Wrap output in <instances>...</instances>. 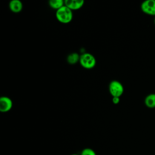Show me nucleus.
Instances as JSON below:
<instances>
[{"label": "nucleus", "instance_id": "obj_6", "mask_svg": "<svg viewBox=\"0 0 155 155\" xmlns=\"http://www.w3.org/2000/svg\"><path fill=\"white\" fill-rule=\"evenodd\" d=\"M84 4V1L78 0H66L64 1V4L71 10H76L81 8Z\"/></svg>", "mask_w": 155, "mask_h": 155}, {"label": "nucleus", "instance_id": "obj_9", "mask_svg": "<svg viewBox=\"0 0 155 155\" xmlns=\"http://www.w3.org/2000/svg\"><path fill=\"white\" fill-rule=\"evenodd\" d=\"M49 5L52 8L56 9V10L65 5L64 1L62 0H51L49 1Z\"/></svg>", "mask_w": 155, "mask_h": 155}, {"label": "nucleus", "instance_id": "obj_10", "mask_svg": "<svg viewBox=\"0 0 155 155\" xmlns=\"http://www.w3.org/2000/svg\"><path fill=\"white\" fill-rule=\"evenodd\" d=\"M80 56L76 53H73L69 54L67 57V61L70 64H75L79 61Z\"/></svg>", "mask_w": 155, "mask_h": 155}, {"label": "nucleus", "instance_id": "obj_7", "mask_svg": "<svg viewBox=\"0 0 155 155\" xmlns=\"http://www.w3.org/2000/svg\"><path fill=\"white\" fill-rule=\"evenodd\" d=\"M10 10L14 13H19L22 9V4L19 0H12L9 3Z\"/></svg>", "mask_w": 155, "mask_h": 155}, {"label": "nucleus", "instance_id": "obj_1", "mask_svg": "<svg viewBox=\"0 0 155 155\" xmlns=\"http://www.w3.org/2000/svg\"><path fill=\"white\" fill-rule=\"evenodd\" d=\"M56 17L57 19L61 23H69L73 19L72 10L65 5H64L62 7L56 10Z\"/></svg>", "mask_w": 155, "mask_h": 155}, {"label": "nucleus", "instance_id": "obj_8", "mask_svg": "<svg viewBox=\"0 0 155 155\" xmlns=\"http://www.w3.org/2000/svg\"><path fill=\"white\" fill-rule=\"evenodd\" d=\"M144 103L147 108H155V93L148 94L144 99Z\"/></svg>", "mask_w": 155, "mask_h": 155}, {"label": "nucleus", "instance_id": "obj_2", "mask_svg": "<svg viewBox=\"0 0 155 155\" xmlns=\"http://www.w3.org/2000/svg\"><path fill=\"white\" fill-rule=\"evenodd\" d=\"M80 64L87 69L93 68L96 63L95 58L90 53H84L80 56Z\"/></svg>", "mask_w": 155, "mask_h": 155}, {"label": "nucleus", "instance_id": "obj_5", "mask_svg": "<svg viewBox=\"0 0 155 155\" xmlns=\"http://www.w3.org/2000/svg\"><path fill=\"white\" fill-rule=\"evenodd\" d=\"M13 106L12 100L6 96H2L0 98V111L2 113H5L10 111Z\"/></svg>", "mask_w": 155, "mask_h": 155}, {"label": "nucleus", "instance_id": "obj_14", "mask_svg": "<svg viewBox=\"0 0 155 155\" xmlns=\"http://www.w3.org/2000/svg\"><path fill=\"white\" fill-rule=\"evenodd\" d=\"M71 155H78V154H71Z\"/></svg>", "mask_w": 155, "mask_h": 155}, {"label": "nucleus", "instance_id": "obj_11", "mask_svg": "<svg viewBox=\"0 0 155 155\" xmlns=\"http://www.w3.org/2000/svg\"><path fill=\"white\" fill-rule=\"evenodd\" d=\"M81 155H96V154L93 149L90 148H86L81 151Z\"/></svg>", "mask_w": 155, "mask_h": 155}, {"label": "nucleus", "instance_id": "obj_4", "mask_svg": "<svg viewBox=\"0 0 155 155\" xmlns=\"http://www.w3.org/2000/svg\"><path fill=\"white\" fill-rule=\"evenodd\" d=\"M141 10L145 14L155 16V0H145L140 5Z\"/></svg>", "mask_w": 155, "mask_h": 155}, {"label": "nucleus", "instance_id": "obj_3", "mask_svg": "<svg viewBox=\"0 0 155 155\" xmlns=\"http://www.w3.org/2000/svg\"><path fill=\"white\" fill-rule=\"evenodd\" d=\"M122 84L117 81H113L109 85V91L113 97H120L124 93Z\"/></svg>", "mask_w": 155, "mask_h": 155}, {"label": "nucleus", "instance_id": "obj_13", "mask_svg": "<svg viewBox=\"0 0 155 155\" xmlns=\"http://www.w3.org/2000/svg\"><path fill=\"white\" fill-rule=\"evenodd\" d=\"M154 24L155 25V16H154Z\"/></svg>", "mask_w": 155, "mask_h": 155}, {"label": "nucleus", "instance_id": "obj_12", "mask_svg": "<svg viewBox=\"0 0 155 155\" xmlns=\"http://www.w3.org/2000/svg\"><path fill=\"white\" fill-rule=\"evenodd\" d=\"M112 101H113V104H117L120 102V98L119 97H113V99H112Z\"/></svg>", "mask_w": 155, "mask_h": 155}]
</instances>
